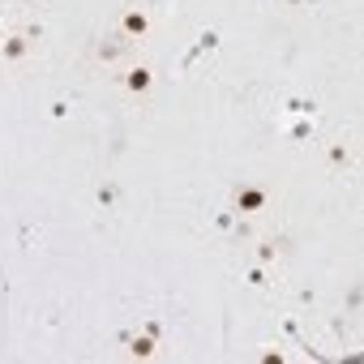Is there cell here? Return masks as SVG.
Masks as SVG:
<instances>
[{"instance_id": "obj_10", "label": "cell", "mask_w": 364, "mask_h": 364, "mask_svg": "<svg viewBox=\"0 0 364 364\" xmlns=\"http://www.w3.org/2000/svg\"><path fill=\"white\" fill-rule=\"evenodd\" d=\"M99 202H103V206H112V202H116V189H112V185H103V189H99Z\"/></svg>"}, {"instance_id": "obj_3", "label": "cell", "mask_w": 364, "mask_h": 364, "mask_svg": "<svg viewBox=\"0 0 364 364\" xmlns=\"http://www.w3.org/2000/svg\"><path fill=\"white\" fill-rule=\"evenodd\" d=\"M232 210H236L240 219L266 215V210H270V189L257 185V180H240V185L232 189Z\"/></svg>"}, {"instance_id": "obj_12", "label": "cell", "mask_w": 364, "mask_h": 364, "mask_svg": "<svg viewBox=\"0 0 364 364\" xmlns=\"http://www.w3.org/2000/svg\"><path fill=\"white\" fill-rule=\"evenodd\" d=\"M283 5H291V9H296V5H300V0H283Z\"/></svg>"}, {"instance_id": "obj_2", "label": "cell", "mask_w": 364, "mask_h": 364, "mask_svg": "<svg viewBox=\"0 0 364 364\" xmlns=\"http://www.w3.org/2000/svg\"><path fill=\"white\" fill-rule=\"evenodd\" d=\"M154 82H159V73H154V65H150V60H124V65H120V73H116V86H120V95H124L133 107L150 103Z\"/></svg>"}, {"instance_id": "obj_5", "label": "cell", "mask_w": 364, "mask_h": 364, "mask_svg": "<svg viewBox=\"0 0 364 364\" xmlns=\"http://www.w3.org/2000/svg\"><path fill=\"white\" fill-rule=\"evenodd\" d=\"M129 52H133V43H124L120 35H103V39H95V65H103V69L124 65Z\"/></svg>"}, {"instance_id": "obj_8", "label": "cell", "mask_w": 364, "mask_h": 364, "mask_svg": "<svg viewBox=\"0 0 364 364\" xmlns=\"http://www.w3.org/2000/svg\"><path fill=\"white\" fill-rule=\"evenodd\" d=\"M124 343H129V347H124V351H129V355H133V360H150V355H154V351H159V338H154V334H150V330H137V334H129V338H124Z\"/></svg>"}, {"instance_id": "obj_1", "label": "cell", "mask_w": 364, "mask_h": 364, "mask_svg": "<svg viewBox=\"0 0 364 364\" xmlns=\"http://www.w3.org/2000/svg\"><path fill=\"white\" fill-rule=\"evenodd\" d=\"M39 39H43V31L35 22H22V26L5 31V35H0V65H5V69H26L35 48H39Z\"/></svg>"}, {"instance_id": "obj_11", "label": "cell", "mask_w": 364, "mask_h": 364, "mask_svg": "<svg viewBox=\"0 0 364 364\" xmlns=\"http://www.w3.org/2000/svg\"><path fill=\"white\" fill-rule=\"evenodd\" d=\"M262 360H270V364L279 360V364H283V360H287V351H274V347H270V351H262Z\"/></svg>"}, {"instance_id": "obj_9", "label": "cell", "mask_w": 364, "mask_h": 364, "mask_svg": "<svg viewBox=\"0 0 364 364\" xmlns=\"http://www.w3.org/2000/svg\"><path fill=\"white\" fill-rule=\"evenodd\" d=\"M245 279H249L253 287H266V283H270V270H266V266H249V270H245Z\"/></svg>"}, {"instance_id": "obj_7", "label": "cell", "mask_w": 364, "mask_h": 364, "mask_svg": "<svg viewBox=\"0 0 364 364\" xmlns=\"http://www.w3.org/2000/svg\"><path fill=\"white\" fill-rule=\"evenodd\" d=\"M326 163H330L334 171H347V167L355 163V150H351V141H347V137H334V141H326Z\"/></svg>"}, {"instance_id": "obj_4", "label": "cell", "mask_w": 364, "mask_h": 364, "mask_svg": "<svg viewBox=\"0 0 364 364\" xmlns=\"http://www.w3.org/2000/svg\"><path fill=\"white\" fill-rule=\"evenodd\" d=\"M150 31H154V18H150L146 5H129V9L120 14V22H116V35H120L124 43H133V48H141V43L150 39Z\"/></svg>"}, {"instance_id": "obj_6", "label": "cell", "mask_w": 364, "mask_h": 364, "mask_svg": "<svg viewBox=\"0 0 364 364\" xmlns=\"http://www.w3.org/2000/svg\"><path fill=\"white\" fill-rule=\"evenodd\" d=\"M253 257H257V266H279L283 257H287V240L283 236H262L257 245H253Z\"/></svg>"}]
</instances>
